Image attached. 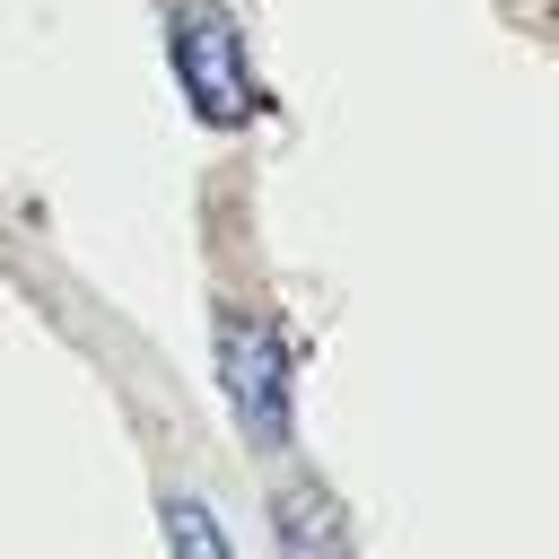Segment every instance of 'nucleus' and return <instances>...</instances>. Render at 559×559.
<instances>
[{"label":"nucleus","mask_w":559,"mask_h":559,"mask_svg":"<svg viewBox=\"0 0 559 559\" xmlns=\"http://www.w3.org/2000/svg\"><path fill=\"white\" fill-rule=\"evenodd\" d=\"M157 515H166V550H175V559H236L227 524H218L192 489H166V507H157Z\"/></svg>","instance_id":"nucleus-4"},{"label":"nucleus","mask_w":559,"mask_h":559,"mask_svg":"<svg viewBox=\"0 0 559 559\" xmlns=\"http://www.w3.org/2000/svg\"><path fill=\"white\" fill-rule=\"evenodd\" d=\"M288 376H297V349L271 314H218V393H227V411L253 445L288 437V411H297Z\"/></svg>","instance_id":"nucleus-2"},{"label":"nucleus","mask_w":559,"mask_h":559,"mask_svg":"<svg viewBox=\"0 0 559 559\" xmlns=\"http://www.w3.org/2000/svg\"><path fill=\"white\" fill-rule=\"evenodd\" d=\"M271 533H280V559H349V515L323 480H288L271 498Z\"/></svg>","instance_id":"nucleus-3"},{"label":"nucleus","mask_w":559,"mask_h":559,"mask_svg":"<svg viewBox=\"0 0 559 559\" xmlns=\"http://www.w3.org/2000/svg\"><path fill=\"white\" fill-rule=\"evenodd\" d=\"M166 61H175L183 105H192L210 131H236V122L262 114L253 44H245V26H236L218 0H183V9H175V26H166Z\"/></svg>","instance_id":"nucleus-1"}]
</instances>
